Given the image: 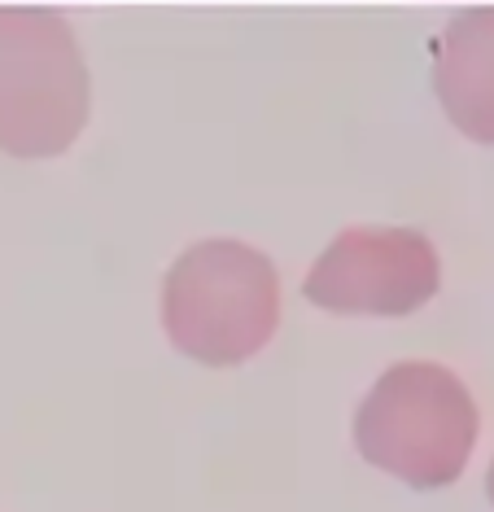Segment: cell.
Here are the masks:
<instances>
[{
  "mask_svg": "<svg viewBox=\"0 0 494 512\" xmlns=\"http://www.w3.org/2000/svg\"><path fill=\"white\" fill-rule=\"evenodd\" d=\"M442 79L460 119L494 127V18H468L455 27Z\"/></svg>",
  "mask_w": 494,
  "mask_h": 512,
  "instance_id": "cell-1",
  "label": "cell"
}]
</instances>
